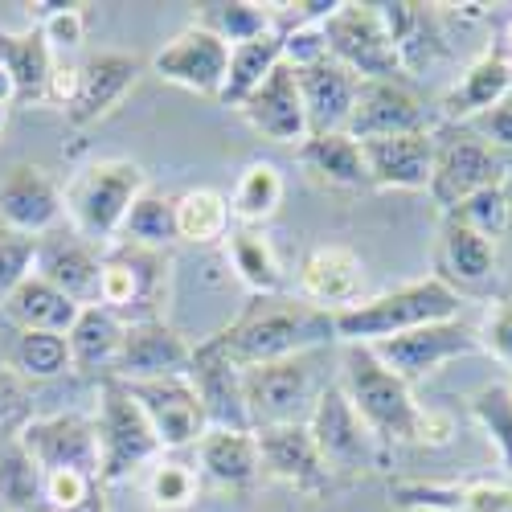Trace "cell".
Returning <instances> with one entry per match:
<instances>
[{
  "label": "cell",
  "mask_w": 512,
  "mask_h": 512,
  "mask_svg": "<svg viewBox=\"0 0 512 512\" xmlns=\"http://www.w3.org/2000/svg\"><path fill=\"white\" fill-rule=\"evenodd\" d=\"M201 345L242 373L254 365H271L336 345V328L332 312L300 300V295H250L246 308Z\"/></svg>",
  "instance_id": "cell-1"
},
{
  "label": "cell",
  "mask_w": 512,
  "mask_h": 512,
  "mask_svg": "<svg viewBox=\"0 0 512 512\" xmlns=\"http://www.w3.org/2000/svg\"><path fill=\"white\" fill-rule=\"evenodd\" d=\"M463 312V295L447 287L439 275H426L414 283H402L394 291L369 295V300L332 312V328L340 345H377L402 332H414L422 324H439V320H459Z\"/></svg>",
  "instance_id": "cell-2"
},
{
  "label": "cell",
  "mask_w": 512,
  "mask_h": 512,
  "mask_svg": "<svg viewBox=\"0 0 512 512\" xmlns=\"http://www.w3.org/2000/svg\"><path fill=\"white\" fill-rule=\"evenodd\" d=\"M144 189H148V173L136 160H123V156L91 160L87 168H78L62 193L66 226L95 246H111L123 230L127 209H132V201Z\"/></svg>",
  "instance_id": "cell-3"
},
{
  "label": "cell",
  "mask_w": 512,
  "mask_h": 512,
  "mask_svg": "<svg viewBox=\"0 0 512 512\" xmlns=\"http://www.w3.org/2000/svg\"><path fill=\"white\" fill-rule=\"evenodd\" d=\"M340 390L349 394L353 410L361 414V422L369 426L381 447L414 443V426H418V410L422 406L414 402L406 381L398 373H390L365 345H349L345 349Z\"/></svg>",
  "instance_id": "cell-4"
},
{
  "label": "cell",
  "mask_w": 512,
  "mask_h": 512,
  "mask_svg": "<svg viewBox=\"0 0 512 512\" xmlns=\"http://www.w3.org/2000/svg\"><path fill=\"white\" fill-rule=\"evenodd\" d=\"M91 418H95V439H99V484L103 488L132 480L140 467L160 459V439L123 381L115 377L99 381V406Z\"/></svg>",
  "instance_id": "cell-5"
},
{
  "label": "cell",
  "mask_w": 512,
  "mask_h": 512,
  "mask_svg": "<svg viewBox=\"0 0 512 512\" xmlns=\"http://www.w3.org/2000/svg\"><path fill=\"white\" fill-rule=\"evenodd\" d=\"M512 173V160L496 152L488 140H480L467 123H443L435 127V168H431V201L451 213L459 201H467L480 189L504 185Z\"/></svg>",
  "instance_id": "cell-6"
},
{
  "label": "cell",
  "mask_w": 512,
  "mask_h": 512,
  "mask_svg": "<svg viewBox=\"0 0 512 512\" xmlns=\"http://www.w3.org/2000/svg\"><path fill=\"white\" fill-rule=\"evenodd\" d=\"M312 357L316 353H300V357H287V361L242 369V402H246L250 431L308 422V414L316 406V394H320Z\"/></svg>",
  "instance_id": "cell-7"
},
{
  "label": "cell",
  "mask_w": 512,
  "mask_h": 512,
  "mask_svg": "<svg viewBox=\"0 0 512 512\" xmlns=\"http://www.w3.org/2000/svg\"><path fill=\"white\" fill-rule=\"evenodd\" d=\"M168 295V254L115 242L103 254V279H99V308L115 312L123 324L156 320Z\"/></svg>",
  "instance_id": "cell-8"
},
{
  "label": "cell",
  "mask_w": 512,
  "mask_h": 512,
  "mask_svg": "<svg viewBox=\"0 0 512 512\" xmlns=\"http://www.w3.org/2000/svg\"><path fill=\"white\" fill-rule=\"evenodd\" d=\"M308 435H312L324 467L332 472V480L336 476H365L381 463V443L373 439V431L353 410L349 394L340 390V381L320 386L316 406L308 414Z\"/></svg>",
  "instance_id": "cell-9"
},
{
  "label": "cell",
  "mask_w": 512,
  "mask_h": 512,
  "mask_svg": "<svg viewBox=\"0 0 512 512\" xmlns=\"http://www.w3.org/2000/svg\"><path fill=\"white\" fill-rule=\"evenodd\" d=\"M320 33H324L328 58L340 62L349 74H357L361 82H402L406 78L373 5H345L340 0V9L320 25Z\"/></svg>",
  "instance_id": "cell-10"
},
{
  "label": "cell",
  "mask_w": 512,
  "mask_h": 512,
  "mask_svg": "<svg viewBox=\"0 0 512 512\" xmlns=\"http://www.w3.org/2000/svg\"><path fill=\"white\" fill-rule=\"evenodd\" d=\"M369 353L390 373H398L406 386H414V381L431 377L439 365H447L455 357H467V353H480V336H476L472 324H463V316H459V320L422 324L414 332L377 340V345H369Z\"/></svg>",
  "instance_id": "cell-11"
},
{
  "label": "cell",
  "mask_w": 512,
  "mask_h": 512,
  "mask_svg": "<svg viewBox=\"0 0 512 512\" xmlns=\"http://www.w3.org/2000/svg\"><path fill=\"white\" fill-rule=\"evenodd\" d=\"M123 386L156 431L160 451H185L205 439L209 418L189 377H152V381H123Z\"/></svg>",
  "instance_id": "cell-12"
},
{
  "label": "cell",
  "mask_w": 512,
  "mask_h": 512,
  "mask_svg": "<svg viewBox=\"0 0 512 512\" xmlns=\"http://www.w3.org/2000/svg\"><path fill=\"white\" fill-rule=\"evenodd\" d=\"M17 443L29 451V459L41 472H82L99 480V439H95V418L87 414L29 418Z\"/></svg>",
  "instance_id": "cell-13"
},
{
  "label": "cell",
  "mask_w": 512,
  "mask_h": 512,
  "mask_svg": "<svg viewBox=\"0 0 512 512\" xmlns=\"http://www.w3.org/2000/svg\"><path fill=\"white\" fill-rule=\"evenodd\" d=\"M103 254H107V246L87 242L82 234H74L70 226H58L54 234L37 238L33 275L46 279L50 287H58L66 300H74L78 308H87V304H99Z\"/></svg>",
  "instance_id": "cell-14"
},
{
  "label": "cell",
  "mask_w": 512,
  "mask_h": 512,
  "mask_svg": "<svg viewBox=\"0 0 512 512\" xmlns=\"http://www.w3.org/2000/svg\"><path fill=\"white\" fill-rule=\"evenodd\" d=\"M435 107H426L406 82H361L357 107L345 132L365 140H386V136H414V132H435Z\"/></svg>",
  "instance_id": "cell-15"
},
{
  "label": "cell",
  "mask_w": 512,
  "mask_h": 512,
  "mask_svg": "<svg viewBox=\"0 0 512 512\" xmlns=\"http://www.w3.org/2000/svg\"><path fill=\"white\" fill-rule=\"evenodd\" d=\"M193 345L168 320H136L123 324V340L111 365L119 381H152V377H189Z\"/></svg>",
  "instance_id": "cell-16"
},
{
  "label": "cell",
  "mask_w": 512,
  "mask_h": 512,
  "mask_svg": "<svg viewBox=\"0 0 512 512\" xmlns=\"http://www.w3.org/2000/svg\"><path fill=\"white\" fill-rule=\"evenodd\" d=\"M66 201L58 181L37 164H13L0 177V226L25 234V238H46L62 226Z\"/></svg>",
  "instance_id": "cell-17"
},
{
  "label": "cell",
  "mask_w": 512,
  "mask_h": 512,
  "mask_svg": "<svg viewBox=\"0 0 512 512\" xmlns=\"http://www.w3.org/2000/svg\"><path fill=\"white\" fill-rule=\"evenodd\" d=\"M144 78V58L123 54V50H103L91 54L87 62H78V91L66 107L70 127H91L107 119L127 95L136 91V82Z\"/></svg>",
  "instance_id": "cell-18"
},
{
  "label": "cell",
  "mask_w": 512,
  "mask_h": 512,
  "mask_svg": "<svg viewBox=\"0 0 512 512\" xmlns=\"http://www.w3.org/2000/svg\"><path fill=\"white\" fill-rule=\"evenodd\" d=\"M152 70L164 82H173V87H185L193 95H205L218 103L226 70H230V46L213 37L209 29L189 25L152 58Z\"/></svg>",
  "instance_id": "cell-19"
},
{
  "label": "cell",
  "mask_w": 512,
  "mask_h": 512,
  "mask_svg": "<svg viewBox=\"0 0 512 512\" xmlns=\"http://www.w3.org/2000/svg\"><path fill=\"white\" fill-rule=\"evenodd\" d=\"M254 443H259V463H263V476L304 492V496H324L336 480L324 467L312 435H308V422H287V426H263L254 431Z\"/></svg>",
  "instance_id": "cell-20"
},
{
  "label": "cell",
  "mask_w": 512,
  "mask_h": 512,
  "mask_svg": "<svg viewBox=\"0 0 512 512\" xmlns=\"http://www.w3.org/2000/svg\"><path fill=\"white\" fill-rule=\"evenodd\" d=\"M238 111L250 123V132H259L271 144H295L300 148L308 140V111H304V99H300L295 70L287 62H279L263 78V87L254 91Z\"/></svg>",
  "instance_id": "cell-21"
},
{
  "label": "cell",
  "mask_w": 512,
  "mask_h": 512,
  "mask_svg": "<svg viewBox=\"0 0 512 512\" xmlns=\"http://www.w3.org/2000/svg\"><path fill=\"white\" fill-rule=\"evenodd\" d=\"M291 70H295V82H300V99L308 111V136L345 132L357 107L361 78L349 74L340 62H332L328 54L308 66H291Z\"/></svg>",
  "instance_id": "cell-22"
},
{
  "label": "cell",
  "mask_w": 512,
  "mask_h": 512,
  "mask_svg": "<svg viewBox=\"0 0 512 512\" xmlns=\"http://www.w3.org/2000/svg\"><path fill=\"white\" fill-rule=\"evenodd\" d=\"M300 300L345 312L365 300V263L349 246H312L300 263Z\"/></svg>",
  "instance_id": "cell-23"
},
{
  "label": "cell",
  "mask_w": 512,
  "mask_h": 512,
  "mask_svg": "<svg viewBox=\"0 0 512 512\" xmlns=\"http://www.w3.org/2000/svg\"><path fill=\"white\" fill-rule=\"evenodd\" d=\"M361 156H365V173L373 189L426 193L431 189V168H435V132L365 140Z\"/></svg>",
  "instance_id": "cell-24"
},
{
  "label": "cell",
  "mask_w": 512,
  "mask_h": 512,
  "mask_svg": "<svg viewBox=\"0 0 512 512\" xmlns=\"http://www.w3.org/2000/svg\"><path fill=\"white\" fill-rule=\"evenodd\" d=\"M508 95H512V66L496 50H488L455 78V87L439 99L435 115L443 123H476L480 115H488Z\"/></svg>",
  "instance_id": "cell-25"
},
{
  "label": "cell",
  "mask_w": 512,
  "mask_h": 512,
  "mask_svg": "<svg viewBox=\"0 0 512 512\" xmlns=\"http://www.w3.org/2000/svg\"><path fill=\"white\" fill-rule=\"evenodd\" d=\"M189 381H193V390L205 406L209 426H222V431H250L246 402H242V373L230 361H222L205 345H193Z\"/></svg>",
  "instance_id": "cell-26"
},
{
  "label": "cell",
  "mask_w": 512,
  "mask_h": 512,
  "mask_svg": "<svg viewBox=\"0 0 512 512\" xmlns=\"http://www.w3.org/2000/svg\"><path fill=\"white\" fill-rule=\"evenodd\" d=\"M197 463H201V476L226 492H250L263 476L254 431H222V426H209L205 439L197 443Z\"/></svg>",
  "instance_id": "cell-27"
},
{
  "label": "cell",
  "mask_w": 512,
  "mask_h": 512,
  "mask_svg": "<svg viewBox=\"0 0 512 512\" xmlns=\"http://www.w3.org/2000/svg\"><path fill=\"white\" fill-rule=\"evenodd\" d=\"M295 160L308 173V181L324 185V189H369V173H365V156L361 144L349 132H328V136H308L295 148Z\"/></svg>",
  "instance_id": "cell-28"
},
{
  "label": "cell",
  "mask_w": 512,
  "mask_h": 512,
  "mask_svg": "<svg viewBox=\"0 0 512 512\" xmlns=\"http://www.w3.org/2000/svg\"><path fill=\"white\" fill-rule=\"evenodd\" d=\"M0 66L9 70L13 87H17V103L33 107V103H46V87H50V74L58 66L54 50L46 46L41 29H0Z\"/></svg>",
  "instance_id": "cell-29"
},
{
  "label": "cell",
  "mask_w": 512,
  "mask_h": 512,
  "mask_svg": "<svg viewBox=\"0 0 512 512\" xmlns=\"http://www.w3.org/2000/svg\"><path fill=\"white\" fill-rule=\"evenodd\" d=\"M119 340H123V320L99 304H87L78 312V320L66 332V345H70V369L82 377H111L115 353H119Z\"/></svg>",
  "instance_id": "cell-30"
},
{
  "label": "cell",
  "mask_w": 512,
  "mask_h": 512,
  "mask_svg": "<svg viewBox=\"0 0 512 512\" xmlns=\"http://www.w3.org/2000/svg\"><path fill=\"white\" fill-rule=\"evenodd\" d=\"M439 279L447 287H484L496 275V246L492 238L467 230L463 222L443 218L439 226Z\"/></svg>",
  "instance_id": "cell-31"
},
{
  "label": "cell",
  "mask_w": 512,
  "mask_h": 512,
  "mask_svg": "<svg viewBox=\"0 0 512 512\" xmlns=\"http://www.w3.org/2000/svg\"><path fill=\"white\" fill-rule=\"evenodd\" d=\"M0 312H5L9 324H17V332H70V324L78 320V304L66 300L58 287H50L46 279L29 275L25 283H17L5 300H0Z\"/></svg>",
  "instance_id": "cell-32"
},
{
  "label": "cell",
  "mask_w": 512,
  "mask_h": 512,
  "mask_svg": "<svg viewBox=\"0 0 512 512\" xmlns=\"http://www.w3.org/2000/svg\"><path fill=\"white\" fill-rule=\"evenodd\" d=\"M226 259L242 287L250 295H283V263L275 246L263 238V230L254 226H230L226 234Z\"/></svg>",
  "instance_id": "cell-33"
},
{
  "label": "cell",
  "mask_w": 512,
  "mask_h": 512,
  "mask_svg": "<svg viewBox=\"0 0 512 512\" xmlns=\"http://www.w3.org/2000/svg\"><path fill=\"white\" fill-rule=\"evenodd\" d=\"M279 62H283V33L279 29L246 41V46H234L230 50V70H226V82H222V95H218V107H242L254 91L263 87V78Z\"/></svg>",
  "instance_id": "cell-34"
},
{
  "label": "cell",
  "mask_w": 512,
  "mask_h": 512,
  "mask_svg": "<svg viewBox=\"0 0 512 512\" xmlns=\"http://www.w3.org/2000/svg\"><path fill=\"white\" fill-rule=\"evenodd\" d=\"M283 205V173L271 160H254L238 173V185L230 193V218H238L242 226H254L275 218Z\"/></svg>",
  "instance_id": "cell-35"
},
{
  "label": "cell",
  "mask_w": 512,
  "mask_h": 512,
  "mask_svg": "<svg viewBox=\"0 0 512 512\" xmlns=\"http://www.w3.org/2000/svg\"><path fill=\"white\" fill-rule=\"evenodd\" d=\"M230 234V197L218 189H189L177 197V242L213 246Z\"/></svg>",
  "instance_id": "cell-36"
},
{
  "label": "cell",
  "mask_w": 512,
  "mask_h": 512,
  "mask_svg": "<svg viewBox=\"0 0 512 512\" xmlns=\"http://www.w3.org/2000/svg\"><path fill=\"white\" fill-rule=\"evenodd\" d=\"M0 500L13 512H46V472L17 439L0 443Z\"/></svg>",
  "instance_id": "cell-37"
},
{
  "label": "cell",
  "mask_w": 512,
  "mask_h": 512,
  "mask_svg": "<svg viewBox=\"0 0 512 512\" xmlns=\"http://www.w3.org/2000/svg\"><path fill=\"white\" fill-rule=\"evenodd\" d=\"M119 242L148 246V250H164L168 242H177V197H164L156 189H144L132 201V209H127Z\"/></svg>",
  "instance_id": "cell-38"
},
{
  "label": "cell",
  "mask_w": 512,
  "mask_h": 512,
  "mask_svg": "<svg viewBox=\"0 0 512 512\" xmlns=\"http://www.w3.org/2000/svg\"><path fill=\"white\" fill-rule=\"evenodd\" d=\"M201 29H209L226 46H246V41L271 33V5H254V0H213V5H201L197 17Z\"/></svg>",
  "instance_id": "cell-39"
},
{
  "label": "cell",
  "mask_w": 512,
  "mask_h": 512,
  "mask_svg": "<svg viewBox=\"0 0 512 512\" xmlns=\"http://www.w3.org/2000/svg\"><path fill=\"white\" fill-rule=\"evenodd\" d=\"M467 410L480 422V431L492 439L500 467L512 476V386L508 381H488V386L467 394Z\"/></svg>",
  "instance_id": "cell-40"
},
{
  "label": "cell",
  "mask_w": 512,
  "mask_h": 512,
  "mask_svg": "<svg viewBox=\"0 0 512 512\" xmlns=\"http://www.w3.org/2000/svg\"><path fill=\"white\" fill-rule=\"evenodd\" d=\"M13 369L25 381H54L70 373V345L62 332H17L13 340Z\"/></svg>",
  "instance_id": "cell-41"
},
{
  "label": "cell",
  "mask_w": 512,
  "mask_h": 512,
  "mask_svg": "<svg viewBox=\"0 0 512 512\" xmlns=\"http://www.w3.org/2000/svg\"><path fill=\"white\" fill-rule=\"evenodd\" d=\"M390 504L406 512H467L472 484H439V480H394Z\"/></svg>",
  "instance_id": "cell-42"
},
{
  "label": "cell",
  "mask_w": 512,
  "mask_h": 512,
  "mask_svg": "<svg viewBox=\"0 0 512 512\" xmlns=\"http://www.w3.org/2000/svg\"><path fill=\"white\" fill-rule=\"evenodd\" d=\"M144 492H148L152 508H160V512H181V508L197 504V496H201V476L193 472L189 463H181V459H156L152 472H148V480H144Z\"/></svg>",
  "instance_id": "cell-43"
},
{
  "label": "cell",
  "mask_w": 512,
  "mask_h": 512,
  "mask_svg": "<svg viewBox=\"0 0 512 512\" xmlns=\"http://www.w3.org/2000/svg\"><path fill=\"white\" fill-rule=\"evenodd\" d=\"M29 13L58 62H66V54H74L87 37V5H29Z\"/></svg>",
  "instance_id": "cell-44"
},
{
  "label": "cell",
  "mask_w": 512,
  "mask_h": 512,
  "mask_svg": "<svg viewBox=\"0 0 512 512\" xmlns=\"http://www.w3.org/2000/svg\"><path fill=\"white\" fill-rule=\"evenodd\" d=\"M508 213H512V197L504 185H496V189H480L467 201H459L451 213H443V218L463 222L467 230H476L484 238H500L508 230Z\"/></svg>",
  "instance_id": "cell-45"
},
{
  "label": "cell",
  "mask_w": 512,
  "mask_h": 512,
  "mask_svg": "<svg viewBox=\"0 0 512 512\" xmlns=\"http://www.w3.org/2000/svg\"><path fill=\"white\" fill-rule=\"evenodd\" d=\"M33 418V390L29 381L0 361V439H17L25 422Z\"/></svg>",
  "instance_id": "cell-46"
},
{
  "label": "cell",
  "mask_w": 512,
  "mask_h": 512,
  "mask_svg": "<svg viewBox=\"0 0 512 512\" xmlns=\"http://www.w3.org/2000/svg\"><path fill=\"white\" fill-rule=\"evenodd\" d=\"M33 254H37V238H25L0 226V300L33 275Z\"/></svg>",
  "instance_id": "cell-47"
},
{
  "label": "cell",
  "mask_w": 512,
  "mask_h": 512,
  "mask_svg": "<svg viewBox=\"0 0 512 512\" xmlns=\"http://www.w3.org/2000/svg\"><path fill=\"white\" fill-rule=\"evenodd\" d=\"M476 336H480L484 353H492L500 365L512 369V295L492 300V308L484 312V324L476 328Z\"/></svg>",
  "instance_id": "cell-48"
},
{
  "label": "cell",
  "mask_w": 512,
  "mask_h": 512,
  "mask_svg": "<svg viewBox=\"0 0 512 512\" xmlns=\"http://www.w3.org/2000/svg\"><path fill=\"white\" fill-rule=\"evenodd\" d=\"M103 484L82 472H46V512H74L82 508Z\"/></svg>",
  "instance_id": "cell-49"
},
{
  "label": "cell",
  "mask_w": 512,
  "mask_h": 512,
  "mask_svg": "<svg viewBox=\"0 0 512 512\" xmlns=\"http://www.w3.org/2000/svg\"><path fill=\"white\" fill-rule=\"evenodd\" d=\"M480 140H488L496 152H512V95L504 103H496L488 115H480L476 123H467Z\"/></svg>",
  "instance_id": "cell-50"
},
{
  "label": "cell",
  "mask_w": 512,
  "mask_h": 512,
  "mask_svg": "<svg viewBox=\"0 0 512 512\" xmlns=\"http://www.w3.org/2000/svg\"><path fill=\"white\" fill-rule=\"evenodd\" d=\"M451 439H455V418H451L447 410H435V406L418 410L414 443H422V447H447Z\"/></svg>",
  "instance_id": "cell-51"
},
{
  "label": "cell",
  "mask_w": 512,
  "mask_h": 512,
  "mask_svg": "<svg viewBox=\"0 0 512 512\" xmlns=\"http://www.w3.org/2000/svg\"><path fill=\"white\" fill-rule=\"evenodd\" d=\"M74 91H78V66L74 62H58L54 66V74H50V87H46V103H54V107H70V99H74Z\"/></svg>",
  "instance_id": "cell-52"
},
{
  "label": "cell",
  "mask_w": 512,
  "mask_h": 512,
  "mask_svg": "<svg viewBox=\"0 0 512 512\" xmlns=\"http://www.w3.org/2000/svg\"><path fill=\"white\" fill-rule=\"evenodd\" d=\"M17 103V87H13V78H9V70L5 66H0V107H13Z\"/></svg>",
  "instance_id": "cell-53"
},
{
  "label": "cell",
  "mask_w": 512,
  "mask_h": 512,
  "mask_svg": "<svg viewBox=\"0 0 512 512\" xmlns=\"http://www.w3.org/2000/svg\"><path fill=\"white\" fill-rule=\"evenodd\" d=\"M496 54H500V58L512 66V21L500 29V46H496Z\"/></svg>",
  "instance_id": "cell-54"
},
{
  "label": "cell",
  "mask_w": 512,
  "mask_h": 512,
  "mask_svg": "<svg viewBox=\"0 0 512 512\" xmlns=\"http://www.w3.org/2000/svg\"><path fill=\"white\" fill-rule=\"evenodd\" d=\"M74 512H107V488H99L87 504H82V508H74Z\"/></svg>",
  "instance_id": "cell-55"
},
{
  "label": "cell",
  "mask_w": 512,
  "mask_h": 512,
  "mask_svg": "<svg viewBox=\"0 0 512 512\" xmlns=\"http://www.w3.org/2000/svg\"><path fill=\"white\" fill-rule=\"evenodd\" d=\"M5 123H9V111H5V107H0V132H5Z\"/></svg>",
  "instance_id": "cell-56"
},
{
  "label": "cell",
  "mask_w": 512,
  "mask_h": 512,
  "mask_svg": "<svg viewBox=\"0 0 512 512\" xmlns=\"http://www.w3.org/2000/svg\"><path fill=\"white\" fill-rule=\"evenodd\" d=\"M504 238H508V242H512V213H508V230H504Z\"/></svg>",
  "instance_id": "cell-57"
},
{
  "label": "cell",
  "mask_w": 512,
  "mask_h": 512,
  "mask_svg": "<svg viewBox=\"0 0 512 512\" xmlns=\"http://www.w3.org/2000/svg\"><path fill=\"white\" fill-rule=\"evenodd\" d=\"M504 189H508V193H512V173H508V181H504Z\"/></svg>",
  "instance_id": "cell-58"
}]
</instances>
